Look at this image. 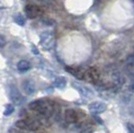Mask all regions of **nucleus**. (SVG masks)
<instances>
[{"mask_svg": "<svg viewBox=\"0 0 134 133\" xmlns=\"http://www.w3.org/2000/svg\"><path fill=\"white\" fill-rule=\"evenodd\" d=\"M132 114H133V116H134V110L132 111Z\"/></svg>", "mask_w": 134, "mask_h": 133, "instance_id": "412c9836", "label": "nucleus"}, {"mask_svg": "<svg viewBox=\"0 0 134 133\" xmlns=\"http://www.w3.org/2000/svg\"><path fill=\"white\" fill-rule=\"evenodd\" d=\"M14 21H15L18 25H20V26H23V25L25 24L24 17H23L21 14H16V15H14Z\"/></svg>", "mask_w": 134, "mask_h": 133, "instance_id": "4468645a", "label": "nucleus"}, {"mask_svg": "<svg viewBox=\"0 0 134 133\" xmlns=\"http://www.w3.org/2000/svg\"><path fill=\"white\" fill-rule=\"evenodd\" d=\"M25 14L26 16L29 18H36V17L40 16L42 14V10L41 8L38 7L37 5H33V4H28L25 7Z\"/></svg>", "mask_w": 134, "mask_h": 133, "instance_id": "423d86ee", "label": "nucleus"}, {"mask_svg": "<svg viewBox=\"0 0 134 133\" xmlns=\"http://www.w3.org/2000/svg\"><path fill=\"white\" fill-rule=\"evenodd\" d=\"M40 43L41 46L46 50H50L55 45V36L53 31L45 30L40 34Z\"/></svg>", "mask_w": 134, "mask_h": 133, "instance_id": "7ed1b4c3", "label": "nucleus"}, {"mask_svg": "<svg viewBox=\"0 0 134 133\" xmlns=\"http://www.w3.org/2000/svg\"><path fill=\"white\" fill-rule=\"evenodd\" d=\"M64 117H65V120L67 123H70V124L76 123L78 121V113L74 109H67L65 111Z\"/></svg>", "mask_w": 134, "mask_h": 133, "instance_id": "6e6552de", "label": "nucleus"}, {"mask_svg": "<svg viewBox=\"0 0 134 133\" xmlns=\"http://www.w3.org/2000/svg\"><path fill=\"white\" fill-rule=\"evenodd\" d=\"M13 111H14V106L12 105V104H8V105H6V107H5L4 115H5V116H9L10 114L13 113Z\"/></svg>", "mask_w": 134, "mask_h": 133, "instance_id": "2eb2a0df", "label": "nucleus"}, {"mask_svg": "<svg viewBox=\"0 0 134 133\" xmlns=\"http://www.w3.org/2000/svg\"><path fill=\"white\" fill-rule=\"evenodd\" d=\"M88 108H89L90 112H92L93 114H99L106 110V105L100 101H94L88 105Z\"/></svg>", "mask_w": 134, "mask_h": 133, "instance_id": "0eeeda50", "label": "nucleus"}, {"mask_svg": "<svg viewBox=\"0 0 134 133\" xmlns=\"http://www.w3.org/2000/svg\"><path fill=\"white\" fill-rule=\"evenodd\" d=\"M6 44V39L5 37L2 35V34H0V48H2V47H4Z\"/></svg>", "mask_w": 134, "mask_h": 133, "instance_id": "a211bd4d", "label": "nucleus"}, {"mask_svg": "<svg viewBox=\"0 0 134 133\" xmlns=\"http://www.w3.org/2000/svg\"><path fill=\"white\" fill-rule=\"evenodd\" d=\"M30 63L28 62L27 60H20L18 62V64H17V69L20 71V72H25V71H27L30 69Z\"/></svg>", "mask_w": 134, "mask_h": 133, "instance_id": "ddd939ff", "label": "nucleus"}, {"mask_svg": "<svg viewBox=\"0 0 134 133\" xmlns=\"http://www.w3.org/2000/svg\"><path fill=\"white\" fill-rule=\"evenodd\" d=\"M84 79H85L86 81L90 82V83H93V84L100 83L101 75H100L99 70H98V68H96V67H94V66L89 67V68L85 71Z\"/></svg>", "mask_w": 134, "mask_h": 133, "instance_id": "20e7f679", "label": "nucleus"}, {"mask_svg": "<svg viewBox=\"0 0 134 133\" xmlns=\"http://www.w3.org/2000/svg\"><path fill=\"white\" fill-rule=\"evenodd\" d=\"M8 93H9V97H10V99H11V101L14 103V104H16V105H20V104H22L23 103L24 98H23L21 92L18 90V88H17L16 86H14V85H10V86H9V88H8Z\"/></svg>", "mask_w": 134, "mask_h": 133, "instance_id": "39448f33", "label": "nucleus"}, {"mask_svg": "<svg viewBox=\"0 0 134 133\" xmlns=\"http://www.w3.org/2000/svg\"><path fill=\"white\" fill-rule=\"evenodd\" d=\"M22 88L24 90V92L27 95H31L35 92V84L32 80H24L22 83Z\"/></svg>", "mask_w": 134, "mask_h": 133, "instance_id": "9d476101", "label": "nucleus"}, {"mask_svg": "<svg viewBox=\"0 0 134 133\" xmlns=\"http://www.w3.org/2000/svg\"><path fill=\"white\" fill-rule=\"evenodd\" d=\"M56 104L54 101L48 98H42L29 103V108L43 117H50L55 111Z\"/></svg>", "mask_w": 134, "mask_h": 133, "instance_id": "f257e3e1", "label": "nucleus"}, {"mask_svg": "<svg viewBox=\"0 0 134 133\" xmlns=\"http://www.w3.org/2000/svg\"><path fill=\"white\" fill-rule=\"evenodd\" d=\"M66 71L69 72L70 74H72L73 76L77 79H84V74H85V71H84L82 68H79V67H70L67 66L66 67Z\"/></svg>", "mask_w": 134, "mask_h": 133, "instance_id": "1a4fd4ad", "label": "nucleus"}, {"mask_svg": "<svg viewBox=\"0 0 134 133\" xmlns=\"http://www.w3.org/2000/svg\"><path fill=\"white\" fill-rule=\"evenodd\" d=\"M127 63L131 66H134V53L127 57Z\"/></svg>", "mask_w": 134, "mask_h": 133, "instance_id": "f3484780", "label": "nucleus"}, {"mask_svg": "<svg viewBox=\"0 0 134 133\" xmlns=\"http://www.w3.org/2000/svg\"><path fill=\"white\" fill-rule=\"evenodd\" d=\"M127 128L130 133H134V124L132 123H127Z\"/></svg>", "mask_w": 134, "mask_h": 133, "instance_id": "6ab92c4d", "label": "nucleus"}, {"mask_svg": "<svg viewBox=\"0 0 134 133\" xmlns=\"http://www.w3.org/2000/svg\"><path fill=\"white\" fill-rule=\"evenodd\" d=\"M15 126L22 130L26 131H36L37 129L41 128V122L39 120H34V119H21L15 122Z\"/></svg>", "mask_w": 134, "mask_h": 133, "instance_id": "f03ea898", "label": "nucleus"}, {"mask_svg": "<svg viewBox=\"0 0 134 133\" xmlns=\"http://www.w3.org/2000/svg\"><path fill=\"white\" fill-rule=\"evenodd\" d=\"M74 87L78 89V91L81 94L85 96V97H92L93 96V91L87 86H83V85H79V84H74Z\"/></svg>", "mask_w": 134, "mask_h": 133, "instance_id": "9b49d317", "label": "nucleus"}, {"mask_svg": "<svg viewBox=\"0 0 134 133\" xmlns=\"http://www.w3.org/2000/svg\"><path fill=\"white\" fill-rule=\"evenodd\" d=\"M93 117H94V119L96 120V121L99 122V124H103V121H102V120H101L100 118L97 116V115H93Z\"/></svg>", "mask_w": 134, "mask_h": 133, "instance_id": "aec40b11", "label": "nucleus"}, {"mask_svg": "<svg viewBox=\"0 0 134 133\" xmlns=\"http://www.w3.org/2000/svg\"><path fill=\"white\" fill-rule=\"evenodd\" d=\"M53 85L55 86L56 88L62 89L65 87L66 85V78L62 77V76H58L53 80Z\"/></svg>", "mask_w": 134, "mask_h": 133, "instance_id": "f8f14e48", "label": "nucleus"}, {"mask_svg": "<svg viewBox=\"0 0 134 133\" xmlns=\"http://www.w3.org/2000/svg\"><path fill=\"white\" fill-rule=\"evenodd\" d=\"M94 131V127L91 125H86L85 127H83L81 129L80 133H92Z\"/></svg>", "mask_w": 134, "mask_h": 133, "instance_id": "dca6fc26", "label": "nucleus"}]
</instances>
